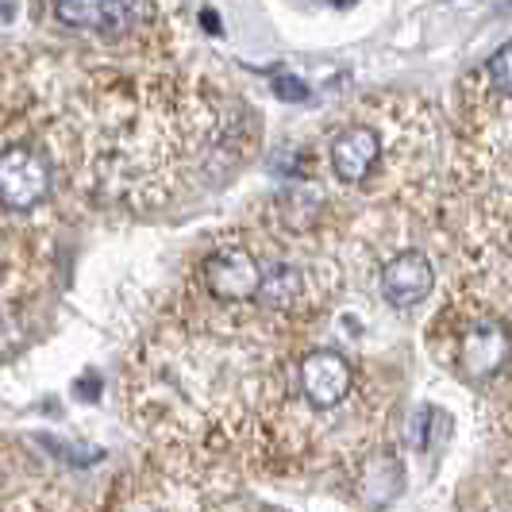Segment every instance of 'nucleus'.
<instances>
[{"label":"nucleus","instance_id":"nucleus-13","mask_svg":"<svg viewBox=\"0 0 512 512\" xmlns=\"http://www.w3.org/2000/svg\"><path fill=\"white\" fill-rule=\"evenodd\" d=\"M335 4H347V0H335Z\"/></svg>","mask_w":512,"mask_h":512},{"label":"nucleus","instance_id":"nucleus-1","mask_svg":"<svg viewBox=\"0 0 512 512\" xmlns=\"http://www.w3.org/2000/svg\"><path fill=\"white\" fill-rule=\"evenodd\" d=\"M51 193V162L31 147L0 151V205L12 212H31Z\"/></svg>","mask_w":512,"mask_h":512},{"label":"nucleus","instance_id":"nucleus-2","mask_svg":"<svg viewBox=\"0 0 512 512\" xmlns=\"http://www.w3.org/2000/svg\"><path fill=\"white\" fill-rule=\"evenodd\" d=\"M505 362H509V332L497 320H478L470 332L462 335L459 366L466 378L489 382L505 370Z\"/></svg>","mask_w":512,"mask_h":512},{"label":"nucleus","instance_id":"nucleus-7","mask_svg":"<svg viewBox=\"0 0 512 512\" xmlns=\"http://www.w3.org/2000/svg\"><path fill=\"white\" fill-rule=\"evenodd\" d=\"M382 154V139L374 128H347L335 135L332 143V170L339 181L347 185H359V181L370 178L374 162Z\"/></svg>","mask_w":512,"mask_h":512},{"label":"nucleus","instance_id":"nucleus-8","mask_svg":"<svg viewBox=\"0 0 512 512\" xmlns=\"http://www.w3.org/2000/svg\"><path fill=\"white\" fill-rule=\"evenodd\" d=\"M297 289H301V274H297V270H289V266H274L270 274H262L255 297H262L266 305L282 308L297 297Z\"/></svg>","mask_w":512,"mask_h":512},{"label":"nucleus","instance_id":"nucleus-11","mask_svg":"<svg viewBox=\"0 0 512 512\" xmlns=\"http://www.w3.org/2000/svg\"><path fill=\"white\" fill-rule=\"evenodd\" d=\"M274 93H278L282 101H305L308 85L301 81V77H293V74H274Z\"/></svg>","mask_w":512,"mask_h":512},{"label":"nucleus","instance_id":"nucleus-4","mask_svg":"<svg viewBox=\"0 0 512 512\" xmlns=\"http://www.w3.org/2000/svg\"><path fill=\"white\" fill-rule=\"evenodd\" d=\"M351 362L339 351H312L301 362V389H305L308 405L316 409H335L347 393H351Z\"/></svg>","mask_w":512,"mask_h":512},{"label":"nucleus","instance_id":"nucleus-12","mask_svg":"<svg viewBox=\"0 0 512 512\" xmlns=\"http://www.w3.org/2000/svg\"><path fill=\"white\" fill-rule=\"evenodd\" d=\"M201 20H205V27H208V31H220V20H216V16H212V12H205V16H201Z\"/></svg>","mask_w":512,"mask_h":512},{"label":"nucleus","instance_id":"nucleus-9","mask_svg":"<svg viewBox=\"0 0 512 512\" xmlns=\"http://www.w3.org/2000/svg\"><path fill=\"white\" fill-rule=\"evenodd\" d=\"M436 432H447V416H439V409H416L409 420V439L420 447V451H428V447H436L439 436Z\"/></svg>","mask_w":512,"mask_h":512},{"label":"nucleus","instance_id":"nucleus-3","mask_svg":"<svg viewBox=\"0 0 512 512\" xmlns=\"http://www.w3.org/2000/svg\"><path fill=\"white\" fill-rule=\"evenodd\" d=\"M258 282H262V266L255 262V255L239 247L216 251L205 262V285L220 301H251L258 293Z\"/></svg>","mask_w":512,"mask_h":512},{"label":"nucleus","instance_id":"nucleus-5","mask_svg":"<svg viewBox=\"0 0 512 512\" xmlns=\"http://www.w3.org/2000/svg\"><path fill=\"white\" fill-rule=\"evenodd\" d=\"M432 289H436V270L420 251H405L382 266V297L393 308L420 305Z\"/></svg>","mask_w":512,"mask_h":512},{"label":"nucleus","instance_id":"nucleus-6","mask_svg":"<svg viewBox=\"0 0 512 512\" xmlns=\"http://www.w3.org/2000/svg\"><path fill=\"white\" fill-rule=\"evenodd\" d=\"M54 16L74 31L124 35L135 20V0H54Z\"/></svg>","mask_w":512,"mask_h":512},{"label":"nucleus","instance_id":"nucleus-10","mask_svg":"<svg viewBox=\"0 0 512 512\" xmlns=\"http://www.w3.org/2000/svg\"><path fill=\"white\" fill-rule=\"evenodd\" d=\"M489 77H493V89L497 93L512 97V39L501 51H493V58H489Z\"/></svg>","mask_w":512,"mask_h":512}]
</instances>
